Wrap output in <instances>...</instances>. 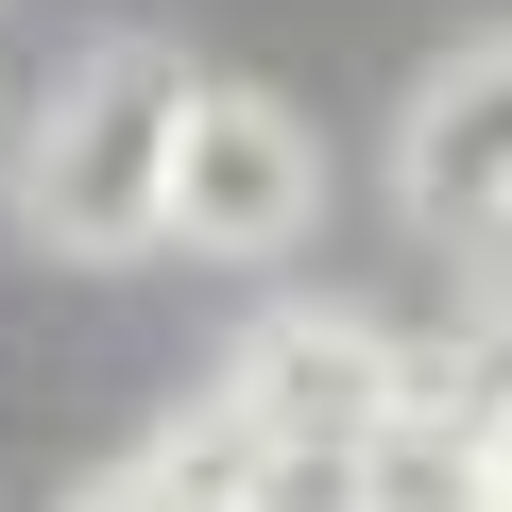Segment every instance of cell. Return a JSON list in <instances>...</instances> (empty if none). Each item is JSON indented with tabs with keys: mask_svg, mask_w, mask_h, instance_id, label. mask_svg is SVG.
<instances>
[{
	"mask_svg": "<svg viewBox=\"0 0 512 512\" xmlns=\"http://www.w3.org/2000/svg\"><path fill=\"white\" fill-rule=\"evenodd\" d=\"M393 188H410L427 222H461V239L512 222V35H478V52L393 120Z\"/></svg>",
	"mask_w": 512,
	"mask_h": 512,
	"instance_id": "277c9868",
	"label": "cell"
},
{
	"mask_svg": "<svg viewBox=\"0 0 512 512\" xmlns=\"http://www.w3.org/2000/svg\"><path fill=\"white\" fill-rule=\"evenodd\" d=\"M171 120H188V69L154 35H103L52 69L35 137H18V222L52 256H86V274H120V256L171 239Z\"/></svg>",
	"mask_w": 512,
	"mask_h": 512,
	"instance_id": "6da1fadb",
	"label": "cell"
},
{
	"mask_svg": "<svg viewBox=\"0 0 512 512\" xmlns=\"http://www.w3.org/2000/svg\"><path fill=\"white\" fill-rule=\"evenodd\" d=\"M393 393H410V325L308 291V308H256V325H239V359H222L205 410H222L239 444H359Z\"/></svg>",
	"mask_w": 512,
	"mask_h": 512,
	"instance_id": "3957f363",
	"label": "cell"
},
{
	"mask_svg": "<svg viewBox=\"0 0 512 512\" xmlns=\"http://www.w3.org/2000/svg\"><path fill=\"white\" fill-rule=\"evenodd\" d=\"M359 512H495V444H478V393H444L410 359V393L359 427Z\"/></svg>",
	"mask_w": 512,
	"mask_h": 512,
	"instance_id": "5b68a950",
	"label": "cell"
},
{
	"mask_svg": "<svg viewBox=\"0 0 512 512\" xmlns=\"http://www.w3.org/2000/svg\"><path fill=\"white\" fill-rule=\"evenodd\" d=\"M478 444H495V512H512V393H495V410H478Z\"/></svg>",
	"mask_w": 512,
	"mask_h": 512,
	"instance_id": "52a82bcc",
	"label": "cell"
},
{
	"mask_svg": "<svg viewBox=\"0 0 512 512\" xmlns=\"http://www.w3.org/2000/svg\"><path fill=\"white\" fill-rule=\"evenodd\" d=\"M308 222H325V137H308L274 86H205V69H188V120H171V239L222 256V274H274Z\"/></svg>",
	"mask_w": 512,
	"mask_h": 512,
	"instance_id": "7a4b0ae2",
	"label": "cell"
},
{
	"mask_svg": "<svg viewBox=\"0 0 512 512\" xmlns=\"http://www.w3.org/2000/svg\"><path fill=\"white\" fill-rule=\"evenodd\" d=\"M52 512H188V478H171V461L137 444V461H103V478H69Z\"/></svg>",
	"mask_w": 512,
	"mask_h": 512,
	"instance_id": "8992f818",
	"label": "cell"
}]
</instances>
